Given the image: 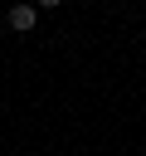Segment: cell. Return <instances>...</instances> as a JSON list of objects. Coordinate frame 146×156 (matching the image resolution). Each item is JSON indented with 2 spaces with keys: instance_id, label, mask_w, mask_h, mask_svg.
I'll use <instances>...</instances> for the list:
<instances>
[{
  "instance_id": "cell-1",
  "label": "cell",
  "mask_w": 146,
  "mask_h": 156,
  "mask_svg": "<svg viewBox=\"0 0 146 156\" xmlns=\"http://www.w3.org/2000/svg\"><path fill=\"white\" fill-rule=\"evenodd\" d=\"M34 20H39V10H34V5H15V10H10V29H19V34H29V29H34Z\"/></svg>"
},
{
  "instance_id": "cell-2",
  "label": "cell",
  "mask_w": 146,
  "mask_h": 156,
  "mask_svg": "<svg viewBox=\"0 0 146 156\" xmlns=\"http://www.w3.org/2000/svg\"><path fill=\"white\" fill-rule=\"evenodd\" d=\"M34 5H39V10H58L63 0H34Z\"/></svg>"
}]
</instances>
